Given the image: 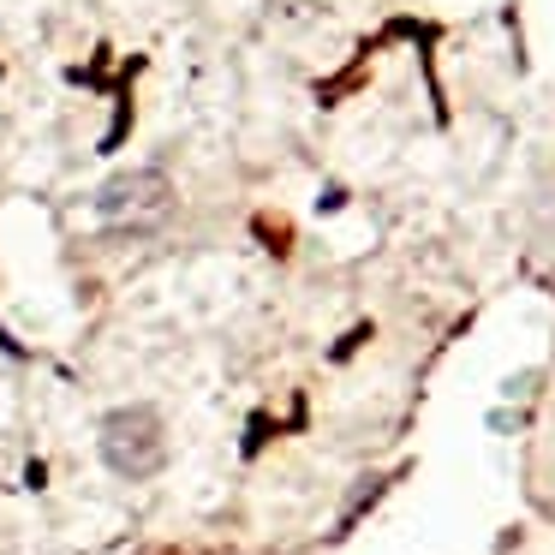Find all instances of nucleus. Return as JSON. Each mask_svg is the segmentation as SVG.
<instances>
[{
	"label": "nucleus",
	"mask_w": 555,
	"mask_h": 555,
	"mask_svg": "<svg viewBox=\"0 0 555 555\" xmlns=\"http://www.w3.org/2000/svg\"><path fill=\"white\" fill-rule=\"evenodd\" d=\"M96 448L114 478L144 483L168 466V424H162L156 406H114L96 430Z\"/></svg>",
	"instance_id": "1"
},
{
	"label": "nucleus",
	"mask_w": 555,
	"mask_h": 555,
	"mask_svg": "<svg viewBox=\"0 0 555 555\" xmlns=\"http://www.w3.org/2000/svg\"><path fill=\"white\" fill-rule=\"evenodd\" d=\"M96 216L114 233H156L173 216V180L162 168H126L96 192Z\"/></svg>",
	"instance_id": "2"
}]
</instances>
